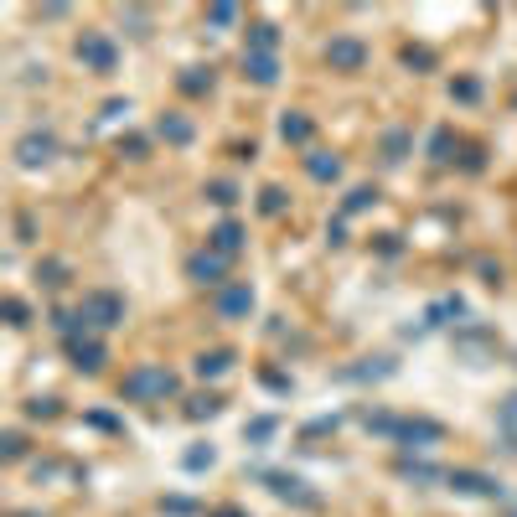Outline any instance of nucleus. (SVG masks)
Masks as SVG:
<instances>
[{
    "label": "nucleus",
    "instance_id": "obj_1",
    "mask_svg": "<svg viewBox=\"0 0 517 517\" xmlns=\"http://www.w3.org/2000/svg\"><path fill=\"white\" fill-rule=\"evenodd\" d=\"M326 57H331L337 68H362V63H368V47H362L357 37H337V42L326 47Z\"/></svg>",
    "mask_w": 517,
    "mask_h": 517
},
{
    "label": "nucleus",
    "instance_id": "obj_2",
    "mask_svg": "<svg viewBox=\"0 0 517 517\" xmlns=\"http://www.w3.org/2000/svg\"><path fill=\"white\" fill-rule=\"evenodd\" d=\"M243 68H249L254 83H275L280 68H275V57H264V52H243Z\"/></svg>",
    "mask_w": 517,
    "mask_h": 517
},
{
    "label": "nucleus",
    "instance_id": "obj_3",
    "mask_svg": "<svg viewBox=\"0 0 517 517\" xmlns=\"http://www.w3.org/2000/svg\"><path fill=\"white\" fill-rule=\"evenodd\" d=\"M78 57H88V63H99L104 73L114 68V52H109V42H99V37H83V42H78Z\"/></svg>",
    "mask_w": 517,
    "mask_h": 517
},
{
    "label": "nucleus",
    "instance_id": "obj_4",
    "mask_svg": "<svg viewBox=\"0 0 517 517\" xmlns=\"http://www.w3.org/2000/svg\"><path fill=\"white\" fill-rule=\"evenodd\" d=\"M187 275H192L197 285H218V259H207V254H192V259H187Z\"/></svg>",
    "mask_w": 517,
    "mask_h": 517
},
{
    "label": "nucleus",
    "instance_id": "obj_5",
    "mask_svg": "<svg viewBox=\"0 0 517 517\" xmlns=\"http://www.w3.org/2000/svg\"><path fill=\"white\" fill-rule=\"evenodd\" d=\"M249 306H254L249 285H233V290H228V295L218 300V311H223V316H238V311H249Z\"/></svg>",
    "mask_w": 517,
    "mask_h": 517
},
{
    "label": "nucleus",
    "instance_id": "obj_6",
    "mask_svg": "<svg viewBox=\"0 0 517 517\" xmlns=\"http://www.w3.org/2000/svg\"><path fill=\"white\" fill-rule=\"evenodd\" d=\"M52 156V140H21V161L26 166H37V161H47Z\"/></svg>",
    "mask_w": 517,
    "mask_h": 517
},
{
    "label": "nucleus",
    "instance_id": "obj_7",
    "mask_svg": "<svg viewBox=\"0 0 517 517\" xmlns=\"http://www.w3.org/2000/svg\"><path fill=\"white\" fill-rule=\"evenodd\" d=\"M212 238H218V249H223V254H238V249H243V233H238V223H223V228L212 233Z\"/></svg>",
    "mask_w": 517,
    "mask_h": 517
},
{
    "label": "nucleus",
    "instance_id": "obj_8",
    "mask_svg": "<svg viewBox=\"0 0 517 517\" xmlns=\"http://www.w3.org/2000/svg\"><path fill=\"white\" fill-rule=\"evenodd\" d=\"M228 362H233L228 352H212V357H197V373H202V378H207V373H212V378H218V373L228 368Z\"/></svg>",
    "mask_w": 517,
    "mask_h": 517
},
{
    "label": "nucleus",
    "instance_id": "obj_9",
    "mask_svg": "<svg viewBox=\"0 0 517 517\" xmlns=\"http://www.w3.org/2000/svg\"><path fill=\"white\" fill-rule=\"evenodd\" d=\"M218 404H223V399H212V393H207V399H197L187 414H192V419H202V414H218Z\"/></svg>",
    "mask_w": 517,
    "mask_h": 517
},
{
    "label": "nucleus",
    "instance_id": "obj_10",
    "mask_svg": "<svg viewBox=\"0 0 517 517\" xmlns=\"http://www.w3.org/2000/svg\"><path fill=\"white\" fill-rule=\"evenodd\" d=\"M306 135H311L306 119H285V140H306Z\"/></svg>",
    "mask_w": 517,
    "mask_h": 517
},
{
    "label": "nucleus",
    "instance_id": "obj_11",
    "mask_svg": "<svg viewBox=\"0 0 517 517\" xmlns=\"http://www.w3.org/2000/svg\"><path fill=\"white\" fill-rule=\"evenodd\" d=\"M280 207H285V192L269 187V192H264V212H280Z\"/></svg>",
    "mask_w": 517,
    "mask_h": 517
},
{
    "label": "nucleus",
    "instance_id": "obj_12",
    "mask_svg": "<svg viewBox=\"0 0 517 517\" xmlns=\"http://www.w3.org/2000/svg\"><path fill=\"white\" fill-rule=\"evenodd\" d=\"M254 47H275V26H254Z\"/></svg>",
    "mask_w": 517,
    "mask_h": 517
},
{
    "label": "nucleus",
    "instance_id": "obj_13",
    "mask_svg": "<svg viewBox=\"0 0 517 517\" xmlns=\"http://www.w3.org/2000/svg\"><path fill=\"white\" fill-rule=\"evenodd\" d=\"M218 517H243V512H233V507H223V512H218Z\"/></svg>",
    "mask_w": 517,
    "mask_h": 517
}]
</instances>
